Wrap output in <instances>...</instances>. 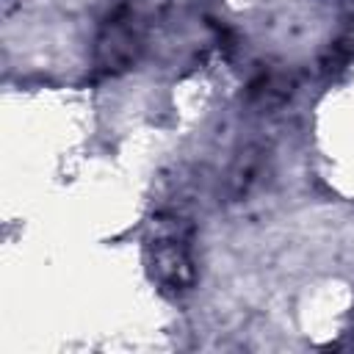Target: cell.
Here are the masks:
<instances>
[{
  "mask_svg": "<svg viewBox=\"0 0 354 354\" xmlns=\"http://www.w3.org/2000/svg\"><path fill=\"white\" fill-rule=\"evenodd\" d=\"M160 6L163 0H113L105 8L91 50L100 75H122L141 58Z\"/></svg>",
  "mask_w": 354,
  "mask_h": 354,
  "instance_id": "obj_1",
  "label": "cell"
},
{
  "mask_svg": "<svg viewBox=\"0 0 354 354\" xmlns=\"http://www.w3.org/2000/svg\"><path fill=\"white\" fill-rule=\"evenodd\" d=\"M147 266L152 282L169 296H183L194 288L196 282L194 235L183 218H169L155 224V232L147 241Z\"/></svg>",
  "mask_w": 354,
  "mask_h": 354,
  "instance_id": "obj_2",
  "label": "cell"
}]
</instances>
